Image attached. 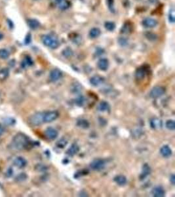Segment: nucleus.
Returning <instances> with one entry per match:
<instances>
[{"instance_id":"obj_10","label":"nucleus","mask_w":175,"mask_h":197,"mask_svg":"<svg viewBox=\"0 0 175 197\" xmlns=\"http://www.w3.org/2000/svg\"><path fill=\"white\" fill-rule=\"evenodd\" d=\"M142 25L145 28H154L157 25V21L152 18H146L142 21Z\"/></svg>"},{"instance_id":"obj_1","label":"nucleus","mask_w":175,"mask_h":197,"mask_svg":"<svg viewBox=\"0 0 175 197\" xmlns=\"http://www.w3.org/2000/svg\"><path fill=\"white\" fill-rule=\"evenodd\" d=\"M11 145L14 149L23 150L33 147L34 145H36V143L30 141L27 136L19 133L14 136Z\"/></svg>"},{"instance_id":"obj_34","label":"nucleus","mask_w":175,"mask_h":197,"mask_svg":"<svg viewBox=\"0 0 175 197\" xmlns=\"http://www.w3.org/2000/svg\"><path fill=\"white\" fill-rule=\"evenodd\" d=\"M26 178H27V175H26L24 173H21L17 175L16 178V180L17 181H23L26 180Z\"/></svg>"},{"instance_id":"obj_15","label":"nucleus","mask_w":175,"mask_h":197,"mask_svg":"<svg viewBox=\"0 0 175 197\" xmlns=\"http://www.w3.org/2000/svg\"><path fill=\"white\" fill-rule=\"evenodd\" d=\"M97 65H98V68L100 69V70H103V71H106L107 69L108 68L109 61L107 59L103 58V59H100L98 60Z\"/></svg>"},{"instance_id":"obj_16","label":"nucleus","mask_w":175,"mask_h":197,"mask_svg":"<svg viewBox=\"0 0 175 197\" xmlns=\"http://www.w3.org/2000/svg\"><path fill=\"white\" fill-rule=\"evenodd\" d=\"M160 153H161V155L163 157L169 158L171 156L172 154H173V151H172L170 147L168 145H164L160 149Z\"/></svg>"},{"instance_id":"obj_38","label":"nucleus","mask_w":175,"mask_h":197,"mask_svg":"<svg viewBox=\"0 0 175 197\" xmlns=\"http://www.w3.org/2000/svg\"><path fill=\"white\" fill-rule=\"evenodd\" d=\"M13 170L12 168H9L7 170L6 175L8 178H10V177L13 175Z\"/></svg>"},{"instance_id":"obj_3","label":"nucleus","mask_w":175,"mask_h":197,"mask_svg":"<svg viewBox=\"0 0 175 197\" xmlns=\"http://www.w3.org/2000/svg\"><path fill=\"white\" fill-rule=\"evenodd\" d=\"M43 116H44V112H37L28 118V122L31 126H39L44 123Z\"/></svg>"},{"instance_id":"obj_29","label":"nucleus","mask_w":175,"mask_h":197,"mask_svg":"<svg viewBox=\"0 0 175 197\" xmlns=\"http://www.w3.org/2000/svg\"><path fill=\"white\" fill-rule=\"evenodd\" d=\"M62 55L66 58H70L73 55V51L70 47H67L65 49H64V51H62Z\"/></svg>"},{"instance_id":"obj_39","label":"nucleus","mask_w":175,"mask_h":197,"mask_svg":"<svg viewBox=\"0 0 175 197\" xmlns=\"http://www.w3.org/2000/svg\"><path fill=\"white\" fill-rule=\"evenodd\" d=\"M30 42H31V35L30 34H29L26 37L25 43H26V44H29V43H30Z\"/></svg>"},{"instance_id":"obj_4","label":"nucleus","mask_w":175,"mask_h":197,"mask_svg":"<svg viewBox=\"0 0 175 197\" xmlns=\"http://www.w3.org/2000/svg\"><path fill=\"white\" fill-rule=\"evenodd\" d=\"M106 164V162L104 159L97 158L95 159L91 162V163L90 164V167L93 170L100 171L104 169Z\"/></svg>"},{"instance_id":"obj_35","label":"nucleus","mask_w":175,"mask_h":197,"mask_svg":"<svg viewBox=\"0 0 175 197\" xmlns=\"http://www.w3.org/2000/svg\"><path fill=\"white\" fill-rule=\"evenodd\" d=\"M4 122H5V124H7V125H9V126H13L14 124L16 123V121H15V120L13 119V118H7L5 120Z\"/></svg>"},{"instance_id":"obj_37","label":"nucleus","mask_w":175,"mask_h":197,"mask_svg":"<svg viewBox=\"0 0 175 197\" xmlns=\"http://www.w3.org/2000/svg\"><path fill=\"white\" fill-rule=\"evenodd\" d=\"M119 43L121 45L125 46L127 44V39L124 38V37H121V38L119 39Z\"/></svg>"},{"instance_id":"obj_42","label":"nucleus","mask_w":175,"mask_h":197,"mask_svg":"<svg viewBox=\"0 0 175 197\" xmlns=\"http://www.w3.org/2000/svg\"><path fill=\"white\" fill-rule=\"evenodd\" d=\"M3 37H4V35H3V34L0 32V40H1Z\"/></svg>"},{"instance_id":"obj_9","label":"nucleus","mask_w":175,"mask_h":197,"mask_svg":"<svg viewBox=\"0 0 175 197\" xmlns=\"http://www.w3.org/2000/svg\"><path fill=\"white\" fill-rule=\"evenodd\" d=\"M49 77H50L51 81L53 82H56L62 78V72H61L59 69L55 68L52 70H51Z\"/></svg>"},{"instance_id":"obj_22","label":"nucleus","mask_w":175,"mask_h":197,"mask_svg":"<svg viewBox=\"0 0 175 197\" xmlns=\"http://www.w3.org/2000/svg\"><path fill=\"white\" fill-rule=\"evenodd\" d=\"M98 109L99 111L101 112H106L110 111V106L109 103L106 102V101H102L98 105Z\"/></svg>"},{"instance_id":"obj_30","label":"nucleus","mask_w":175,"mask_h":197,"mask_svg":"<svg viewBox=\"0 0 175 197\" xmlns=\"http://www.w3.org/2000/svg\"><path fill=\"white\" fill-rule=\"evenodd\" d=\"M67 144H68V141L65 139H61L57 143V146L60 149H63L67 145Z\"/></svg>"},{"instance_id":"obj_31","label":"nucleus","mask_w":175,"mask_h":197,"mask_svg":"<svg viewBox=\"0 0 175 197\" xmlns=\"http://www.w3.org/2000/svg\"><path fill=\"white\" fill-rule=\"evenodd\" d=\"M105 28L108 30L113 31L115 28V24L113 22H106L105 23Z\"/></svg>"},{"instance_id":"obj_25","label":"nucleus","mask_w":175,"mask_h":197,"mask_svg":"<svg viewBox=\"0 0 175 197\" xmlns=\"http://www.w3.org/2000/svg\"><path fill=\"white\" fill-rule=\"evenodd\" d=\"M100 35V30L98 28H93L89 32V36L91 38H96Z\"/></svg>"},{"instance_id":"obj_24","label":"nucleus","mask_w":175,"mask_h":197,"mask_svg":"<svg viewBox=\"0 0 175 197\" xmlns=\"http://www.w3.org/2000/svg\"><path fill=\"white\" fill-rule=\"evenodd\" d=\"M77 125L83 129H87L89 127V122L85 119H80L77 122Z\"/></svg>"},{"instance_id":"obj_5","label":"nucleus","mask_w":175,"mask_h":197,"mask_svg":"<svg viewBox=\"0 0 175 197\" xmlns=\"http://www.w3.org/2000/svg\"><path fill=\"white\" fill-rule=\"evenodd\" d=\"M165 93V89L162 86H156L152 88L150 93V96L153 98H157L163 96Z\"/></svg>"},{"instance_id":"obj_33","label":"nucleus","mask_w":175,"mask_h":197,"mask_svg":"<svg viewBox=\"0 0 175 197\" xmlns=\"http://www.w3.org/2000/svg\"><path fill=\"white\" fill-rule=\"evenodd\" d=\"M131 30H132V28H131V27H130L129 24H125L124 27L122 28L121 32L124 34H128Z\"/></svg>"},{"instance_id":"obj_36","label":"nucleus","mask_w":175,"mask_h":197,"mask_svg":"<svg viewBox=\"0 0 175 197\" xmlns=\"http://www.w3.org/2000/svg\"><path fill=\"white\" fill-rule=\"evenodd\" d=\"M169 22H174V10L173 9H171L170 11V12H169Z\"/></svg>"},{"instance_id":"obj_7","label":"nucleus","mask_w":175,"mask_h":197,"mask_svg":"<svg viewBox=\"0 0 175 197\" xmlns=\"http://www.w3.org/2000/svg\"><path fill=\"white\" fill-rule=\"evenodd\" d=\"M148 69L146 66H141V67L137 69L135 73L136 79L138 81H141L144 80L146 76L148 74Z\"/></svg>"},{"instance_id":"obj_14","label":"nucleus","mask_w":175,"mask_h":197,"mask_svg":"<svg viewBox=\"0 0 175 197\" xmlns=\"http://www.w3.org/2000/svg\"><path fill=\"white\" fill-rule=\"evenodd\" d=\"M13 163L14 166L19 168H23L27 165V161L22 156H18V157L14 159Z\"/></svg>"},{"instance_id":"obj_6","label":"nucleus","mask_w":175,"mask_h":197,"mask_svg":"<svg viewBox=\"0 0 175 197\" xmlns=\"http://www.w3.org/2000/svg\"><path fill=\"white\" fill-rule=\"evenodd\" d=\"M59 114L56 111H52L44 112V116H43V120L45 123L52 122L55 120L58 117Z\"/></svg>"},{"instance_id":"obj_32","label":"nucleus","mask_w":175,"mask_h":197,"mask_svg":"<svg viewBox=\"0 0 175 197\" xmlns=\"http://www.w3.org/2000/svg\"><path fill=\"white\" fill-rule=\"evenodd\" d=\"M75 102L78 106H83L84 104L86 102V99H85V98L82 96L79 97L78 98H76V99H75Z\"/></svg>"},{"instance_id":"obj_17","label":"nucleus","mask_w":175,"mask_h":197,"mask_svg":"<svg viewBox=\"0 0 175 197\" xmlns=\"http://www.w3.org/2000/svg\"><path fill=\"white\" fill-rule=\"evenodd\" d=\"M151 173V168L149 166V165L148 164H145L142 168V170L141 172V174L140 175V178L141 180H143L145 178H146Z\"/></svg>"},{"instance_id":"obj_2","label":"nucleus","mask_w":175,"mask_h":197,"mask_svg":"<svg viewBox=\"0 0 175 197\" xmlns=\"http://www.w3.org/2000/svg\"><path fill=\"white\" fill-rule=\"evenodd\" d=\"M42 42L45 46L51 49H57L60 43L57 37L51 34H47L42 37Z\"/></svg>"},{"instance_id":"obj_40","label":"nucleus","mask_w":175,"mask_h":197,"mask_svg":"<svg viewBox=\"0 0 175 197\" xmlns=\"http://www.w3.org/2000/svg\"><path fill=\"white\" fill-rule=\"evenodd\" d=\"M170 181H171V183L173 184V185H174L175 183V176L174 174H172L170 177Z\"/></svg>"},{"instance_id":"obj_20","label":"nucleus","mask_w":175,"mask_h":197,"mask_svg":"<svg viewBox=\"0 0 175 197\" xmlns=\"http://www.w3.org/2000/svg\"><path fill=\"white\" fill-rule=\"evenodd\" d=\"M27 23L28 27L31 29H33V30H36V29L38 28L40 26V23L36 19H28L27 21Z\"/></svg>"},{"instance_id":"obj_11","label":"nucleus","mask_w":175,"mask_h":197,"mask_svg":"<svg viewBox=\"0 0 175 197\" xmlns=\"http://www.w3.org/2000/svg\"><path fill=\"white\" fill-rule=\"evenodd\" d=\"M104 82V78L100 76H98V75L93 76L91 79H90V83H91V84L95 87H97L103 84Z\"/></svg>"},{"instance_id":"obj_13","label":"nucleus","mask_w":175,"mask_h":197,"mask_svg":"<svg viewBox=\"0 0 175 197\" xmlns=\"http://www.w3.org/2000/svg\"><path fill=\"white\" fill-rule=\"evenodd\" d=\"M58 7L61 10H66L70 7V2L69 0H55Z\"/></svg>"},{"instance_id":"obj_8","label":"nucleus","mask_w":175,"mask_h":197,"mask_svg":"<svg viewBox=\"0 0 175 197\" xmlns=\"http://www.w3.org/2000/svg\"><path fill=\"white\" fill-rule=\"evenodd\" d=\"M45 134L49 139L54 140L58 137V133L56 129H55L52 127H49L45 129Z\"/></svg>"},{"instance_id":"obj_18","label":"nucleus","mask_w":175,"mask_h":197,"mask_svg":"<svg viewBox=\"0 0 175 197\" xmlns=\"http://www.w3.org/2000/svg\"><path fill=\"white\" fill-rule=\"evenodd\" d=\"M79 150H80V147L76 143H74L67 150L66 154L69 156H74L79 152Z\"/></svg>"},{"instance_id":"obj_27","label":"nucleus","mask_w":175,"mask_h":197,"mask_svg":"<svg viewBox=\"0 0 175 197\" xmlns=\"http://www.w3.org/2000/svg\"><path fill=\"white\" fill-rule=\"evenodd\" d=\"M166 127L169 130H172V131H174L175 129V123L174 121L173 120H169L167 122H166L165 124Z\"/></svg>"},{"instance_id":"obj_19","label":"nucleus","mask_w":175,"mask_h":197,"mask_svg":"<svg viewBox=\"0 0 175 197\" xmlns=\"http://www.w3.org/2000/svg\"><path fill=\"white\" fill-rule=\"evenodd\" d=\"M113 180L119 186H124L127 183V178L123 175H118L115 176Z\"/></svg>"},{"instance_id":"obj_26","label":"nucleus","mask_w":175,"mask_h":197,"mask_svg":"<svg viewBox=\"0 0 175 197\" xmlns=\"http://www.w3.org/2000/svg\"><path fill=\"white\" fill-rule=\"evenodd\" d=\"M9 70L8 68H2L0 70V80H4L9 76Z\"/></svg>"},{"instance_id":"obj_12","label":"nucleus","mask_w":175,"mask_h":197,"mask_svg":"<svg viewBox=\"0 0 175 197\" xmlns=\"http://www.w3.org/2000/svg\"><path fill=\"white\" fill-rule=\"evenodd\" d=\"M151 194L155 197H163L165 195V191L161 186H156L153 188Z\"/></svg>"},{"instance_id":"obj_21","label":"nucleus","mask_w":175,"mask_h":197,"mask_svg":"<svg viewBox=\"0 0 175 197\" xmlns=\"http://www.w3.org/2000/svg\"><path fill=\"white\" fill-rule=\"evenodd\" d=\"M150 126L153 129L160 128L162 126V122L158 118H152L150 120Z\"/></svg>"},{"instance_id":"obj_43","label":"nucleus","mask_w":175,"mask_h":197,"mask_svg":"<svg viewBox=\"0 0 175 197\" xmlns=\"http://www.w3.org/2000/svg\"><path fill=\"white\" fill-rule=\"evenodd\" d=\"M74 89H77V87H74ZM77 91H80V90H79V89H75V92H77Z\"/></svg>"},{"instance_id":"obj_28","label":"nucleus","mask_w":175,"mask_h":197,"mask_svg":"<svg viewBox=\"0 0 175 197\" xmlns=\"http://www.w3.org/2000/svg\"><path fill=\"white\" fill-rule=\"evenodd\" d=\"M9 57V53L5 49H0V58L2 59H6Z\"/></svg>"},{"instance_id":"obj_23","label":"nucleus","mask_w":175,"mask_h":197,"mask_svg":"<svg viewBox=\"0 0 175 197\" xmlns=\"http://www.w3.org/2000/svg\"><path fill=\"white\" fill-rule=\"evenodd\" d=\"M33 65V60L30 57H26L24 60L22 62V68H27L28 66H30Z\"/></svg>"},{"instance_id":"obj_41","label":"nucleus","mask_w":175,"mask_h":197,"mask_svg":"<svg viewBox=\"0 0 175 197\" xmlns=\"http://www.w3.org/2000/svg\"><path fill=\"white\" fill-rule=\"evenodd\" d=\"M4 132V128L1 125H0V136H1Z\"/></svg>"}]
</instances>
